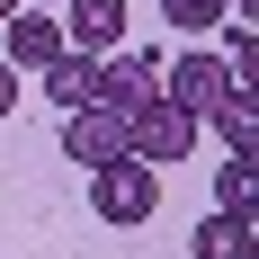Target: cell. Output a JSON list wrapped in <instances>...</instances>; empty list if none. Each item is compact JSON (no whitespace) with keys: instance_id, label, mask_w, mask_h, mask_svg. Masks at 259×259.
<instances>
[{"instance_id":"cell-1","label":"cell","mask_w":259,"mask_h":259,"mask_svg":"<svg viewBox=\"0 0 259 259\" xmlns=\"http://www.w3.org/2000/svg\"><path fill=\"white\" fill-rule=\"evenodd\" d=\"M197 116L188 107H170V99H152V107H134L125 116V161H143V170H179L188 152H197Z\"/></svg>"},{"instance_id":"cell-2","label":"cell","mask_w":259,"mask_h":259,"mask_svg":"<svg viewBox=\"0 0 259 259\" xmlns=\"http://www.w3.org/2000/svg\"><path fill=\"white\" fill-rule=\"evenodd\" d=\"M90 206H99V224H152L161 214V170L107 161V170H90Z\"/></svg>"},{"instance_id":"cell-3","label":"cell","mask_w":259,"mask_h":259,"mask_svg":"<svg viewBox=\"0 0 259 259\" xmlns=\"http://www.w3.org/2000/svg\"><path fill=\"white\" fill-rule=\"evenodd\" d=\"M161 99L188 107L197 125H206L214 107L233 99V72H224V54H179V63H161Z\"/></svg>"},{"instance_id":"cell-4","label":"cell","mask_w":259,"mask_h":259,"mask_svg":"<svg viewBox=\"0 0 259 259\" xmlns=\"http://www.w3.org/2000/svg\"><path fill=\"white\" fill-rule=\"evenodd\" d=\"M161 99V54L143 45V54H99V107H116V116H134V107H152Z\"/></svg>"},{"instance_id":"cell-5","label":"cell","mask_w":259,"mask_h":259,"mask_svg":"<svg viewBox=\"0 0 259 259\" xmlns=\"http://www.w3.org/2000/svg\"><path fill=\"white\" fill-rule=\"evenodd\" d=\"M63 161H72V170L125 161V116H116V107H80V116H63Z\"/></svg>"},{"instance_id":"cell-6","label":"cell","mask_w":259,"mask_h":259,"mask_svg":"<svg viewBox=\"0 0 259 259\" xmlns=\"http://www.w3.org/2000/svg\"><path fill=\"white\" fill-rule=\"evenodd\" d=\"M54 27H63L72 54H116V45H125V0H63Z\"/></svg>"},{"instance_id":"cell-7","label":"cell","mask_w":259,"mask_h":259,"mask_svg":"<svg viewBox=\"0 0 259 259\" xmlns=\"http://www.w3.org/2000/svg\"><path fill=\"white\" fill-rule=\"evenodd\" d=\"M9 36H0V63L9 72H45L54 54H72L63 45V27H54V9H18V18H0Z\"/></svg>"},{"instance_id":"cell-8","label":"cell","mask_w":259,"mask_h":259,"mask_svg":"<svg viewBox=\"0 0 259 259\" xmlns=\"http://www.w3.org/2000/svg\"><path fill=\"white\" fill-rule=\"evenodd\" d=\"M45 99L63 107V116L99 107V54H54V63H45Z\"/></svg>"},{"instance_id":"cell-9","label":"cell","mask_w":259,"mask_h":259,"mask_svg":"<svg viewBox=\"0 0 259 259\" xmlns=\"http://www.w3.org/2000/svg\"><path fill=\"white\" fill-rule=\"evenodd\" d=\"M250 214H206L197 224V259H250Z\"/></svg>"},{"instance_id":"cell-10","label":"cell","mask_w":259,"mask_h":259,"mask_svg":"<svg viewBox=\"0 0 259 259\" xmlns=\"http://www.w3.org/2000/svg\"><path fill=\"white\" fill-rule=\"evenodd\" d=\"M250 179H259V161L233 152L224 170H214V214H250Z\"/></svg>"},{"instance_id":"cell-11","label":"cell","mask_w":259,"mask_h":259,"mask_svg":"<svg viewBox=\"0 0 259 259\" xmlns=\"http://www.w3.org/2000/svg\"><path fill=\"white\" fill-rule=\"evenodd\" d=\"M206 125H214V134H224V143H233V152H250V143H259V125H250V90H233V99L214 107Z\"/></svg>"},{"instance_id":"cell-12","label":"cell","mask_w":259,"mask_h":259,"mask_svg":"<svg viewBox=\"0 0 259 259\" xmlns=\"http://www.w3.org/2000/svg\"><path fill=\"white\" fill-rule=\"evenodd\" d=\"M161 18L188 27V36H214V27H224V0H161Z\"/></svg>"},{"instance_id":"cell-13","label":"cell","mask_w":259,"mask_h":259,"mask_svg":"<svg viewBox=\"0 0 259 259\" xmlns=\"http://www.w3.org/2000/svg\"><path fill=\"white\" fill-rule=\"evenodd\" d=\"M9 107H18V72L0 63V125H9Z\"/></svg>"},{"instance_id":"cell-14","label":"cell","mask_w":259,"mask_h":259,"mask_svg":"<svg viewBox=\"0 0 259 259\" xmlns=\"http://www.w3.org/2000/svg\"><path fill=\"white\" fill-rule=\"evenodd\" d=\"M18 9H27V0H0V18H18Z\"/></svg>"},{"instance_id":"cell-15","label":"cell","mask_w":259,"mask_h":259,"mask_svg":"<svg viewBox=\"0 0 259 259\" xmlns=\"http://www.w3.org/2000/svg\"><path fill=\"white\" fill-rule=\"evenodd\" d=\"M54 9H63V0H54Z\"/></svg>"}]
</instances>
